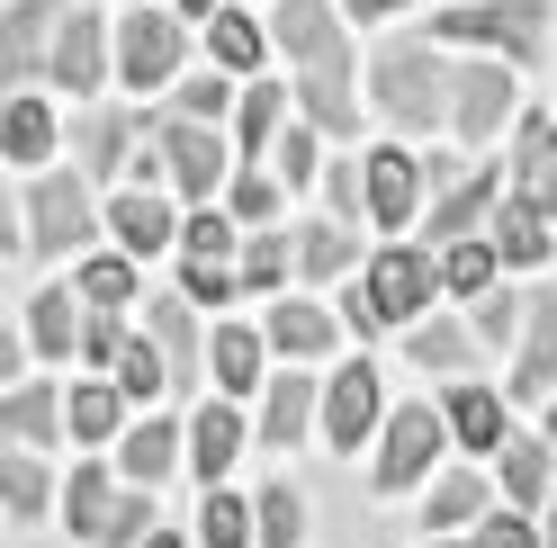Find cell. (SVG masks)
I'll list each match as a JSON object with an SVG mask.
<instances>
[{"mask_svg":"<svg viewBox=\"0 0 557 548\" xmlns=\"http://www.w3.org/2000/svg\"><path fill=\"white\" fill-rule=\"evenodd\" d=\"M405 351L423 360V369H459V360H468V333H459V324H423V333L405 341Z\"/></svg>","mask_w":557,"mask_h":548,"instance_id":"cell-40","label":"cell"},{"mask_svg":"<svg viewBox=\"0 0 557 548\" xmlns=\"http://www.w3.org/2000/svg\"><path fill=\"white\" fill-rule=\"evenodd\" d=\"M351 18H387V10H405V0H342Z\"/></svg>","mask_w":557,"mask_h":548,"instance_id":"cell-55","label":"cell"},{"mask_svg":"<svg viewBox=\"0 0 557 548\" xmlns=\"http://www.w3.org/2000/svg\"><path fill=\"white\" fill-rule=\"evenodd\" d=\"M171 63H181V18H171V10H135V18H117V73H126L135 90H162Z\"/></svg>","mask_w":557,"mask_h":548,"instance_id":"cell-7","label":"cell"},{"mask_svg":"<svg viewBox=\"0 0 557 548\" xmlns=\"http://www.w3.org/2000/svg\"><path fill=\"white\" fill-rule=\"evenodd\" d=\"M476 512H485V476H441V486H432V512H423V531H459V522H476Z\"/></svg>","mask_w":557,"mask_h":548,"instance_id":"cell-28","label":"cell"},{"mask_svg":"<svg viewBox=\"0 0 557 548\" xmlns=\"http://www.w3.org/2000/svg\"><path fill=\"white\" fill-rule=\"evenodd\" d=\"M109 225H117L126 252H162V244H171V208H162L153 189H126L117 208H109Z\"/></svg>","mask_w":557,"mask_h":548,"instance_id":"cell-21","label":"cell"},{"mask_svg":"<svg viewBox=\"0 0 557 548\" xmlns=\"http://www.w3.org/2000/svg\"><path fill=\"white\" fill-rule=\"evenodd\" d=\"M360 198H369V162H333V208L360 216Z\"/></svg>","mask_w":557,"mask_h":548,"instance_id":"cell-53","label":"cell"},{"mask_svg":"<svg viewBox=\"0 0 557 548\" xmlns=\"http://www.w3.org/2000/svg\"><path fill=\"white\" fill-rule=\"evenodd\" d=\"M145 548H181V539H162V531H145Z\"/></svg>","mask_w":557,"mask_h":548,"instance_id":"cell-57","label":"cell"},{"mask_svg":"<svg viewBox=\"0 0 557 548\" xmlns=\"http://www.w3.org/2000/svg\"><path fill=\"white\" fill-rule=\"evenodd\" d=\"M278 109H288V90H278V82H252V90H243V109H234V126H243V145H270V135H278Z\"/></svg>","mask_w":557,"mask_h":548,"instance_id":"cell-35","label":"cell"},{"mask_svg":"<svg viewBox=\"0 0 557 548\" xmlns=\"http://www.w3.org/2000/svg\"><path fill=\"white\" fill-rule=\"evenodd\" d=\"M495 198H504V171H476V180H459V189L441 198V216H432V244H459V234H468L485 208H495Z\"/></svg>","mask_w":557,"mask_h":548,"instance_id":"cell-22","label":"cell"},{"mask_svg":"<svg viewBox=\"0 0 557 548\" xmlns=\"http://www.w3.org/2000/svg\"><path fill=\"white\" fill-rule=\"evenodd\" d=\"M441 440H449V414H432V404H405V414L387 423V440H377V486H387V495L423 486L432 459H441Z\"/></svg>","mask_w":557,"mask_h":548,"instance_id":"cell-4","label":"cell"},{"mask_svg":"<svg viewBox=\"0 0 557 548\" xmlns=\"http://www.w3.org/2000/svg\"><path fill=\"white\" fill-rule=\"evenodd\" d=\"M270 208H278V180H261V171H243V180H234V216H252V225H261Z\"/></svg>","mask_w":557,"mask_h":548,"instance_id":"cell-50","label":"cell"},{"mask_svg":"<svg viewBox=\"0 0 557 548\" xmlns=\"http://www.w3.org/2000/svg\"><path fill=\"white\" fill-rule=\"evenodd\" d=\"M278 279H288V244H278V234H261V244L243 252V288H261V297H270Z\"/></svg>","mask_w":557,"mask_h":548,"instance_id":"cell-42","label":"cell"},{"mask_svg":"<svg viewBox=\"0 0 557 548\" xmlns=\"http://www.w3.org/2000/svg\"><path fill=\"white\" fill-rule=\"evenodd\" d=\"M10 512H18V522H37V512H46V476H37V459H10Z\"/></svg>","mask_w":557,"mask_h":548,"instance_id":"cell-48","label":"cell"},{"mask_svg":"<svg viewBox=\"0 0 557 548\" xmlns=\"http://www.w3.org/2000/svg\"><path fill=\"white\" fill-rule=\"evenodd\" d=\"M0 153H10L18 171H37L54 153V117H46V99H10V117H0Z\"/></svg>","mask_w":557,"mask_h":548,"instance_id":"cell-20","label":"cell"},{"mask_svg":"<svg viewBox=\"0 0 557 548\" xmlns=\"http://www.w3.org/2000/svg\"><path fill=\"white\" fill-rule=\"evenodd\" d=\"M216 387H261V341L252 333H216Z\"/></svg>","mask_w":557,"mask_h":548,"instance_id":"cell-36","label":"cell"},{"mask_svg":"<svg viewBox=\"0 0 557 548\" xmlns=\"http://www.w3.org/2000/svg\"><path fill=\"white\" fill-rule=\"evenodd\" d=\"M495 252H504V244H459V252L441 261V279L459 288V297H485V279H495Z\"/></svg>","mask_w":557,"mask_h":548,"instance_id":"cell-39","label":"cell"},{"mask_svg":"<svg viewBox=\"0 0 557 548\" xmlns=\"http://www.w3.org/2000/svg\"><path fill=\"white\" fill-rule=\"evenodd\" d=\"M207 46H216V63H225V73H252V63H261V27L243 18V10H216Z\"/></svg>","mask_w":557,"mask_h":548,"instance_id":"cell-32","label":"cell"},{"mask_svg":"<svg viewBox=\"0 0 557 548\" xmlns=\"http://www.w3.org/2000/svg\"><path fill=\"white\" fill-rule=\"evenodd\" d=\"M557 387V297H531V341H521V369L504 396H548Z\"/></svg>","mask_w":557,"mask_h":548,"instance_id":"cell-16","label":"cell"},{"mask_svg":"<svg viewBox=\"0 0 557 548\" xmlns=\"http://www.w3.org/2000/svg\"><path fill=\"white\" fill-rule=\"evenodd\" d=\"M189 297H198V306H225V297H234V270H225V261H189Z\"/></svg>","mask_w":557,"mask_h":548,"instance_id":"cell-52","label":"cell"},{"mask_svg":"<svg viewBox=\"0 0 557 548\" xmlns=\"http://www.w3.org/2000/svg\"><path fill=\"white\" fill-rule=\"evenodd\" d=\"M495 244H504V261H548V216L531 208V198H504V216H495Z\"/></svg>","mask_w":557,"mask_h":548,"instance_id":"cell-26","label":"cell"},{"mask_svg":"<svg viewBox=\"0 0 557 548\" xmlns=\"http://www.w3.org/2000/svg\"><path fill=\"white\" fill-rule=\"evenodd\" d=\"M10 432H18V440H46V432H54V396H46V387H18V396H10Z\"/></svg>","mask_w":557,"mask_h":548,"instance_id":"cell-44","label":"cell"},{"mask_svg":"<svg viewBox=\"0 0 557 548\" xmlns=\"http://www.w3.org/2000/svg\"><path fill=\"white\" fill-rule=\"evenodd\" d=\"M369 306H377V324H405V315H423V297H432V261L413 252V244H387L369 261Z\"/></svg>","mask_w":557,"mask_h":548,"instance_id":"cell-8","label":"cell"},{"mask_svg":"<svg viewBox=\"0 0 557 548\" xmlns=\"http://www.w3.org/2000/svg\"><path fill=\"white\" fill-rule=\"evenodd\" d=\"M449 90H459V73H449L432 46H387L377 54V109H387L396 126H441Z\"/></svg>","mask_w":557,"mask_h":548,"instance_id":"cell-1","label":"cell"},{"mask_svg":"<svg viewBox=\"0 0 557 548\" xmlns=\"http://www.w3.org/2000/svg\"><path fill=\"white\" fill-rule=\"evenodd\" d=\"M306 117H315L324 135H351L360 126V99H351V63H306Z\"/></svg>","mask_w":557,"mask_h":548,"instance_id":"cell-17","label":"cell"},{"mask_svg":"<svg viewBox=\"0 0 557 548\" xmlns=\"http://www.w3.org/2000/svg\"><path fill=\"white\" fill-rule=\"evenodd\" d=\"M117 153H126V126H117V117H99V126L82 135V162H90V171H109Z\"/></svg>","mask_w":557,"mask_h":548,"instance_id":"cell-51","label":"cell"},{"mask_svg":"<svg viewBox=\"0 0 557 548\" xmlns=\"http://www.w3.org/2000/svg\"><path fill=\"white\" fill-rule=\"evenodd\" d=\"M413 198H423V162L396 153V145H377V153H369V216L396 234V225L413 216Z\"/></svg>","mask_w":557,"mask_h":548,"instance_id":"cell-13","label":"cell"},{"mask_svg":"<svg viewBox=\"0 0 557 548\" xmlns=\"http://www.w3.org/2000/svg\"><path fill=\"white\" fill-rule=\"evenodd\" d=\"M297 270L342 279V270H351V234H342V225H306V234H297Z\"/></svg>","mask_w":557,"mask_h":548,"instance_id":"cell-34","label":"cell"},{"mask_svg":"<svg viewBox=\"0 0 557 548\" xmlns=\"http://www.w3.org/2000/svg\"><path fill=\"white\" fill-rule=\"evenodd\" d=\"M181 244H189V261H225L234 216H216V208H207V216H189V234H181Z\"/></svg>","mask_w":557,"mask_h":548,"instance_id":"cell-46","label":"cell"},{"mask_svg":"<svg viewBox=\"0 0 557 548\" xmlns=\"http://www.w3.org/2000/svg\"><path fill=\"white\" fill-rule=\"evenodd\" d=\"M63 512H73V531H82L90 548H126V539H145V531H153V495H145V486L117 495L99 459L73 468V495H63Z\"/></svg>","mask_w":557,"mask_h":548,"instance_id":"cell-2","label":"cell"},{"mask_svg":"<svg viewBox=\"0 0 557 548\" xmlns=\"http://www.w3.org/2000/svg\"><path fill=\"white\" fill-rule=\"evenodd\" d=\"M270 37L288 46L297 63H351V54H342V27H333V0H278Z\"/></svg>","mask_w":557,"mask_h":548,"instance_id":"cell-11","label":"cell"},{"mask_svg":"<svg viewBox=\"0 0 557 548\" xmlns=\"http://www.w3.org/2000/svg\"><path fill=\"white\" fill-rule=\"evenodd\" d=\"M181 18H216V0H181Z\"/></svg>","mask_w":557,"mask_h":548,"instance_id":"cell-56","label":"cell"},{"mask_svg":"<svg viewBox=\"0 0 557 548\" xmlns=\"http://www.w3.org/2000/svg\"><path fill=\"white\" fill-rule=\"evenodd\" d=\"M315 378H270V396H261V440L270 450H297L306 440V423H315Z\"/></svg>","mask_w":557,"mask_h":548,"instance_id":"cell-15","label":"cell"},{"mask_svg":"<svg viewBox=\"0 0 557 548\" xmlns=\"http://www.w3.org/2000/svg\"><path fill=\"white\" fill-rule=\"evenodd\" d=\"M449 432H459L468 450H504V404H495V387H459V396H449Z\"/></svg>","mask_w":557,"mask_h":548,"instance_id":"cell-25","label":"cell"},{"mask_svg":"<svg viewBox=\"0 0 557 548\" xmlns=\"http://www.w3.org/2000/svg\"><path fill=\"white\" fill-rule=\"evenodd\" d=\"M548 440H557V404H548Z\"/></svg>","mask_w":557,"mask_h":548,"instance_id":"cell-59","label":"cell"},{"mask_svg":"<svg viewBox=\"0 0 557 548\" xmlns=\"http://www.w3.org/2000/svg\"><path fill=\"white\" fill-rule=\"evenodd\" d=\"M333 324H342V306H333V315H324V306H278V315H270V341H278V351H288V360H315L324 351V341H333Z\"/></svg>","mask_w":557,"mask_h":548,"instance_id":"cell-23","label":"cell"},{"mask_svg":"<svg viewBox=\"0 0 557 548\" xmlns=\"http://www.w3.org/2000/svg\"><path fill=\"white\" fill-rule=\"evenodd\" d=\"M315 117H306V126H288V135H278V171H288V189H306V180H315Z\"/></svg>","mask_w":557,"mask_h":548,"instance_id":"cell-41","label":"cell"},{"mask_svg":"<svg viewBox=\"0 0 557 548\" xmlns=\"http://www.w3.org/2000/svg\"><path fill=\"white\" fill-rule=\"evenodd\" d=\"M46 27H54V0H18V10H10V27H0V73H10V82H27V73H37Z\"/></svg>","mask_w":557,"mask_h":548,"instance_id":"cell-19","label":"cell"},{"mask_svg":"<svg viewBox=\"0 0 557 548\" xmlns=\"http://www.w3.org/2000/svg\"><path fill=\"white\" fill-rule=\"evenodd\" d=\"M548 539H557V503H548Z\"/></svg>","mask_w":557,"mask_h":548,"instance_id":"cell-58","label":"cell"},{"mask_svg":"<svg viewBox=\"0 0 557 548\" xmlns=\"http://www.w3.org/2000/svg\"><path fill=\"white\" fill-rule=\"evenodd\" d=\"M117 396L126 387H73V440H109L117 432Z\"/></svg>","mask_w":557,"mask_h":548,"instance_id":"cell-38","label":"cell"},{"mask_svg":"<svg viewBox=\"0 0 557 548\" xmlns=\"http://www.w3.org/2000/svg\"><path fill=\"white\" fill-rule=\"evenodd\" d=\"M153 153L171 162V180H181L189 198H216V180H225V145H216V135H207V117H162L153 126Z\"/></svg>","mask_w":557,"mask_h":548,"instance_id":"cell-6","label":"cell"},{"mask_svg":"<svg viewBox=\"0 0 557 548\" xmlns=\"http://www.w3.org/2000/svg\"><path fill=\"white\" fill-rule=\"evenodd\" d=\"M99 73H109V18H90V10L54 18V82L73 90V99H90Z\"/></svg>","mask_w":557,"mask_h":548,"instance_id":"cell-9","label":"cell"},{"mask_svg":"<svg viewBox=\"0 0 557 548\" xmlns=\"http://www.w3.org/2000/svg\"><path fill=\"white\" fill-rule=\"evenodd\" d=\"M181 109H189V117H207V126H216V117L234 109V90H225V63H216V73H198V82L181 90Z\"/></svg>","mask_w":557,"mask_h":548,"instance_id":"cell-45","label":"cell"},{"mask_svg":"<svg viewBox=\"0 0 557 548\" xmlns=\"http://www.w3.org/2000/svg\"><path fill=\"white\" fill-rule=\"evenodd\" d=\"M531 539H540V531L521 522V512H495V522L476 531V548H531Z\"/></svg>","mask_w":557,"mask_h":548,"instance_id":"cell-54","label":"cell"},{"mask_svg":"<svg viewBox=\"0 0 557 548\" xmlns=\"http://www.w3.org/2000/svg\"><path fill=\"white\" fill-rule=\"evenodd\" d=\"M73 333H82V315H73V297H63V288H46L37 306H27V341H37L46 360H63V351H73Z\"/></svg>","mask_w":557,"mask_h":548,"instance_id":"cell-27","label":"cell"},{"mask_svg":"<svg viewBox=\"0 0 557 548\" xmlns=\"http://www.w3.org/2000/svg\"><path fill=\"white\" fill-rule=\"evenodd\" d=\"M171 450H181V440H171V423H145V432H126V450H117V468L135 476V486H153V476L171 468Z\"/></svg>","mask_w":557,"mask_h":548,"instance_id":"cell-33","label":"cell"},{"mask_svg":"<svg viewBox=\"0 0 557 548\" xmlns=\"http://www.w3.org/2000/svg\"><path fill=\"white\" fill-rule=\"evenodd\" d=\"M117 387H126L135 404L162 396V387H171V351H162V341H126V351H117Z\"/></svg>","mask_w":557,"mask_h":548,"instance_id":"cell-31","label":"cell"},{"mask_svg":"<svg viewBox=\"0 0 557 548\" xmlns=\"http://www.w3.org/2000/svg\"><path fill=\"white\" fill-rule=\"evenodd\" d=\"M82 351H90V360H117V351H126V333H117V306H99V315L82 324Z\"/></svg>","mask_w":557,"mask_h":548,"instance_id":"cell-49","label":"cell"},{"mask_svg":"<svg viewBox=\"0 0 557 548\" xmlns=\"http://www.w3.org/2000/svg\"><path fill=\"white\" fill-rule=\"evenodd\" d=\"M252 522H261L252 548H297V539H306V503H297L288 486H270V495L252 503Z\"/></svg>","mask_w":557,"mask_h":548,"instance_id":"cell-30","label":"cell"},{"mask_svg":"<svg viewBox=\"0 0 557 548\" xmlns=\"http://www.w3.org/2000/svg\"><path fill=\"white\" fill-rule=\"evenodd\" d=\"M432 37H449V46H504L521 63V54H540L548 10H540V0H476V10H441Z\"/></svg>","mask_w":557,"mask_h":548,"instance_id":"cell-3","label":"cell"},{"mask_svg":"<svg viewBox=\"0 0 557 548\" xmlns=\"http://www.w3.org/2000/svg\"><path fill=\"white\" fill-rule=\"evenodd\" d=\"M521 315H531L521 297H495V288L476 297V333H485V341H512V324H521Z\"/></svg>","mask_w":557,"mask_h":548,"instance_id":"cell-47","label":"cell"},{"mask_svg":"<svg viewBox=\"0 0 557 548\" xmlns=\"http://www.w3.org/2000/svg\"><path fill=\"white\" fill-rule=\"evenodd\" d=\"M540 486H548V450H540V440H504V495L531 503Z\"/></svg>","mask_w":557,"mask_h":548,"instance_id":"cell-37","label":"cell"},{"mask_svg":"<svg viewBox=\"0 0 557 548\" xmlns=\"http://www.w3.org/2000/svg\"><path fill=\"white\" fill-rule=\"evenodd\" d=\"M234 450H243V423H234V404L216 396V404H198V423H189V468L216 486V476L234 468Z\"/></svg>","mask_w":557,"mask_h":548,"instance_id":"cell-18","label":"cell"},{"mask_svg":"<svg viewBox=\"0 0 557 548\" xmlns=\"http://www.w3.org/2000/svg\"><path fill=\"white\" fill-rule=\"evenodd\" d=\"M73 244H90V198H82V180L46 171L27 189V252H73Z\"/></svg>","mask_w":557,"mask_h":548,"instance_id":"cell-5","label":"cell"},{"mask_svg":"<svg viewBox=\"0 0 557 548\" xmlns=\"http://www.w3.org/2000/svg\"><path fill=\"white\" fill-rule=\"evenodd\" d=\"M82 297H90V306H126V297H135V270H126V261H90V270H82Z\"/></svg>","mask_w":557,"mask_h":548,"instance_id":"cell-43","label":"cell"},{"mask_svg":"<svg viewBox=\"0 0 557 548\" xmlns=\"http://www.w3.org/2000/svg\"><path fill=\"white\" fill-rule=\"evenodd\" d=\"M324 432H333V450H360V440L377 432V369L369 360H351L324 387Z\"/></svg>","mask_w":557,"mask_h":548,"instance_id":"cell-10","label":"cell"},{"mask_svg":"<svg viewBox=\"0 0 557 548\" xmlns=\"http://www.w3.org/2000/svg\"><path fill=\"white\" fill-rule=\"evenodd\" d=\"M512 198H531L540 216H557V126H548V117H521V171H512Z\"/></svg>","mask_w":557,"mask_h":548,"instance_id":"cell-14","label":"cell"},{"mask_svg":"<svg viewBox=\"0 0 557 548\" xmlns=\"http://www.w3.org/2000/svg\"><path fill=\"white\" fill-rule=\"evenodd\" d=\"M449 117H459V135H495L504 117H512V82H504V63H468L459 73V90H449Z\"/></svg>","mask_w":557,"mask_h":548,"instance_id":"cell-12","label":"cell"},{"mask_svg":"<svg viewBox=\"0 0 557 548\" xmlns=\"http://www.w3.org/2000/svg\"><path fill=\"white\" fill-rule=\"evenodd\" d=\"M252 531H261L252 512H243L225 486H207V503H198V539H207V548H252Z\"/></svg>","mask_w":557,"mask_h":548,"instance_id":"cell-29","label":"cell"},{"mask_svg":"<svg viewBox=\"0 0 557 548\" xmlns=\"http://www.w3.org/2000/svg\"><path fill=\"white\" fill-rule=\"evenodd\" d=\"M189 306L198 297H162V306H145V315H153V341H162V351H171V378H198V324H189Z\"/></svg>","mask_w":557,"mask_h":548,"instance_id":"cell-24","label":"cell"}]
</instances>
